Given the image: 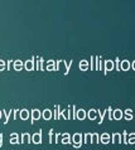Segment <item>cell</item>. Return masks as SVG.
Segmentation results:
<instances>
[{"instance_id": "cell-1", "label": "cell", "mask_w": 135, "mask_h": 150, "mask_svg": "<svg viewBox=\"0 0 135 150\" xmlns=\"http://www.w3.org/2000/svg\"><path fill=\"white\" fill-rule=\"evenodd\" d=\"M73 145H75V148H80L81 146V141H82V137H81V135L80 134H76L75 136H73Z\"/></svg>"}, {"instance_id": "cell-2", "label": "cell", "mask_w": 135, "mask_h": 150, "mask_svg": "<svg viewBox=\"0 0 135 150\" xmlns=\"http://www.w3.org/2000/svg\"><path fill=\"white\" fill-rule=\"evenodd\" d=\"M33 143H34V144H41L42 143V136H41V134L33 135Z\"/></svg>"}, {"instance_id": "cell-3", "label": "cell", "mask_w": 135, "mask_h": 150, "mask_svg": "<svg viewBox=\"0 0 135 150\" xmlns=\"http://www.w3.org/2000/svg\"><path fill=\"white\" fill-rule=\"evenodd\" d=\"M109 141H110V136H109V134H104L102 136H101V143L102 144H109Z\"/></svg>"}, {"instance_id": "cell-4", "label": "cell", "mask_w": 135, "mask_h": 150, "mask_svg": "<svg viewBox=\"0 0 135 150\" xmlns=\"http://www.w3.org/2000/svg\"><path fill=\"white\" fill-rule=\"evenodd\" d=\"M121 141V136L119 134H114L112 136V143H120Z\"/></svg>"}, {"instance_id": "cell-5", "label": "cell", "mask_w": 135, "mask_h": 150, "mask_svg": "<svg viewBox=\"0 0 135 150\" xmlns=\"http://www.w3.org/2000/svg\"><path fill=\"white\" fill-rule=\"evenodd\" d=\"M10 143H11V144H16V143H18V135H16V134H13V135H11V139H10Z\"/></svg>"}, {"instance_id": "cell-6", "label": "cell", "mask_w": 135, "mask_h": 150, "mask_svg": "<svg viewBox=\"0 0 135 150\" xmlns=\"http://www.w3.org/2000/svg\"><path fill=\"white\" fill-rule=\"evenodd\" d=\"M29 140H31V136H29L28 134H24L23 137H22V141H23V143H29Z\"/></svg>"}, {"instance_id": "cell-7", "label": "cell", "mask_w": 135, "mask_h": 150, "mask_svg": "<svg viewBox=\"0 0 135 150\" xmlns=\"http://www.w3.org/2000/svg\"><path fill=\"white\" fill-rule=\"evenodd\" d=\"M128 144H135V134H131L128 140Z\"/></svg>"}, {"instance_id": "cell-8", "label": "cell", "mask_w": 135, "mask_h": 150, "mask_svg": "<svg viewBox=\"0 0 135 150\" xmlns=\"http://www.w3.org/2000/svg\"><path fill=\"white\" fill-rule=\"evenodd\" d=\"M39 116H41V114H39V111H38V110H34V111H33V119H34V120L39 119Z\"/></svg>"}, {"instance_id": "cell-9", "label": "cell", "mask_w": 135, "mask_h": 150, "mask_svg": "<svg viewBox=\"0 0 135 150\" xmlns=\"http://www.w3.org/2000/svg\"><path fill=\"white\" fill-rule=\"evenodd\" d=\"M121 67H123V69H128L130 67V64H129V62L128 61H124L123 63H121Z\"/></svg>"}, {"instance_id": "cell-10", "label": "cell", "mask_w": 135, "mask_h": 150, "mask_svg": "<svg viewBox=\"0 0 135 150\" xmlns=\"http://www.w3.org/2000/svg\"><path fill=\"white\" fill-rule=\"evenodd\" d=\"M62 143H63V144H68V143H70V136H68V135H65V136H63Z\"/></svg>"}, {"instance_id": "cell-11", "label": "cell", "mask_w": 135, "mask_h": 150, "mask_svg": "<svg viewBox=\"0 0 135 150\" xmlns=\"http://www.w3.org/2000/svg\"><path fill=\"white\" fill-rule=\"evenodd\" d=\"M20 116H22V119H27L28 116H29L28 111H27V110H23V111H22V114H20Z\"/></svg>"}, {"instance_id": "cell-12", "label": "cell", "mask_w": 135, "mask_h": 150, "mask_svg": "<svg viewBox=\"0 0 135 150\" xmlns=\"http://www.w3.org/2000/svg\"><path fill=\"white\" fill-rule=\"evenodd\" d=\"M121 116H123L121 111H120V110H116V111H115V119H121Z\"/></svg>"}, {"instance_id": "cell-13", "label": "cell", "mask_w": 135, "mask_h": 150, "mask_svg": "<svg viewBox=\"0 0 135 150\" xmlns=\"http://www.w3.org/2000/svg\"><path fill=\"white\" fill-rule=\"evenodd\" d=\"M88 116H90V119H95L96 117V111L95 110H91L90 111V115H88Z\"/></svg>"}, {"instance_id": "cell-14", "label": "cell", "mask_w": 135, "mask_h": 150, "mask_svg": "<svg viewBox=\"0 0 135 150\" xmlns=\"http://www.w3.org/2000/svg\"><path fill=\"white\" fill-rule=\"evenodd\" d=\"M78 117H80V119H83V117H85V111H83V110H80V111H78Z\"/></svg>"}, {"instance_id": "cell-15", "label": "cell", "mask_w": 135, "mask_h": 150, "mask_svg": "<svg viewBox=\"0 0 135 150\" xmlns=\"http://www.w3.org/2000/svg\"><path fill=\"white\" fill-rule=\"evenodd\" d=\"M112 67H114L112 62H110V61H109V62H106V69H111Z\"/></svg>"}, {"instance_id": "cell-16", "label": "cell", "mask_w": 135, "mask_h": 150, "mask_svg": "<svg viewBox=\"0 0 135 150\" xmlns=\"http://www.w3.org/2000/svg\"><path fill=\"white\" fill-rule=\"evenodd\" d=\"M50 117V111L49 110H45L44 111V119H49Z\"/></svg>"}, {"instance_id": "cell-17", "label": "cell", "mask_w": 135, "mask_h": 150, "mask_svg": "<svg viewBox=\"0 0 135 150\" xmlns=\"http://www.w3.org/2000/svg\"><path fill=\"white\" fill-rule=\"evenodd\" d=\"M20 67H22V63H20V62H16V63H15V68L18 69V68H20Z\"/></svg>"}, {"instance_id": "cell-18", "label": "cell", "mask_w": 135, "mask_h": 150, "mask_svg": "<svg viewBox=\"0 0 135 150\" xmlns=\"http://www.w3.org/2000/svg\"><path fill=\"white\" fill-rule=\"evenodd\" d=\"M32 67H33L32 62H28V63H27V68H29V69H32Z\"/></svg>"}, {"instance_id": "cell-19", "label": "cell", "mask_w": 135, "mask_h": 150, "mask_svg": "<svg viewBox=\"0 0 135 150\" xmlns=\"http://www.w3.org/2000/svg\"><path fill=\"white\" fill-rule=\"evenodd\" d=\"M86 143H91V136L90 135H86Z\"/></svg>"}, {"instance_id": "cell-20", "label": "cell", "mask_w": 135, "mask_h": 150, "mask_svg": "<svg viewBox=\"0 0 135 150\" xmlns=\"http://www.w3.org/2000/svg\"><path fill=\"white\" fill-rule=\"evenodd\" d=\"M81 67H82V68H86V67H87V64H86V62H82V64H81Z\"/></svg>"}, {"instance_id": "cell-21", "label": "cell", "mask_w": 135, "mask_h": 150, "mask_svg": "<svg viewBox=\"0 0 135 150\" xmlns=\"http://www.w3.org/2000/svg\"><path fill=\"white\" fill-rule=\"evenodd\" d=\"M4 67V63H3V62H0V68H3Z\"/></svg>"}, {"instance_id": "cell-22", "label": "cell", "mask_w": 135, "mask_h": 150, "mask_svg": "<svg viewBox=\"0 0 135 150\" xmlns=\"http://www.w3.org/2000/svg\"><path fill=\"white\" fill-rule=\"evenodd\" d=\"M134 68H135V63H134Z\"/></svg>"}, {"instance_id": "cell-23", "label": "cell", "mask_w": 135, "mask_h": 150, "mask_svg": "<svg viewBox=\"0 0 135 150\" xmlns=\"http://www.w3.org/2000/svg\"><path fill=\"white\" fill-rule=\"evenodd\" d=\"M0 116H1V114H0Z\"/></svg>"}]
</instances>
